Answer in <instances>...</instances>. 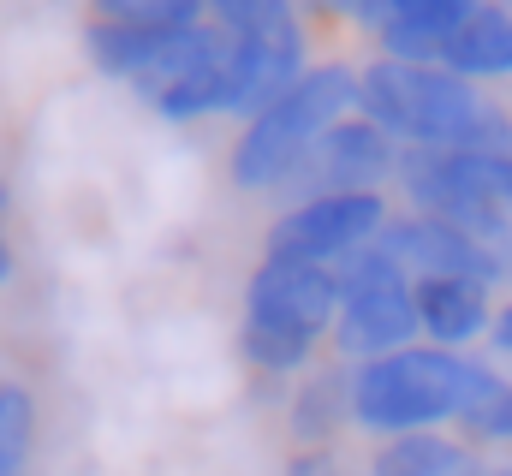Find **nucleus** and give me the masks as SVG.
<instances>
[{
    "label": "nucleus",
    "mask_w": 512,
    "mask_h": 476,
    "mask_svg": "<svg viewBox=\"0 0 512 476\" xmlns=\"http://www.w3.org/2000/svg\"><path fill=\"white\" fill-rule=\"evenodd\" d=\"M358 114L387 131L399 149L435 155H512V114L447 66L370 60L358 72Z\"/></svg>",
    "instance_id": "nucleus-1"
},
{
    "label": "nucleus",
    "mask_w": 512,
    "mask_h": 476,
    "mask_svg": "<svg viewBox=\"0 0 512 476\" xmlns=\"http://www.w3.org/2000/svg\"><path fill=\"white\" fill-rule=\"evenodd\" d=\"M358 114V66L346 60H322L310 66L268 114H256L245 125V137L233 143L227 155V173L239 191H256V197H274V185L304 161V149L316 137H328L340 119Z\"/></svg>",
    "instance_id": "nucleus-2"
},
{
    "label": "nucleus",
    "mask_w": 512,
    "mask_h": 476,
    "mask_svg": "<svg viewBox=\"0 0 512 476\" xmlns=\"http://www.w3.org/2000/svg\"><path fill=\"white\" fill-rule=\"evenodd\" d=\"M465 381H471V357L435 352V346H405L393 357L358 363L352 369V423L382 441L441 429L459 417Z\"/></svg>",
    "instance_id": "nucleus-3"
},
{
    "label": "nucleus",
    "mask_w": 512,
    "mask_h": 476,
    "mask_svg": "<svg viewBox=\"0 0 512 476\" xmlns=\"http://www.w3.org/2000/svg\"><path fill=\"white\" fill-rule=\"evenodd\" d=\"M131 90H137L143 108H155L173 125L221 119L227 114V96H233V36L215 18L167 36L161 54L131 78Z\"/></svg>",
    "instance_id": "nucleus-4"
},
{
    "label": "nucleus",
    "mask_w": 512,
    "mask_h": 476,
    "mask_svg": "<svg viewBox=\"0 0 512 476\" xmlns=\"http://www.w3.org/2000/svg\"><path fill=\"white\" fill-rule=\"evenodd\" d=\"M393 173H399V143L376 131L364 114H352L304 149V161L274 185V197L286 209L316 203V197H382Z\"/></svg>",
    "instance_id": "nucleus-5"
},
{
    "label": "nucleus",
    "mask_w": 512,
    "mask_h": 476,
    "mask_svg": "<svg viewBox=\"0 0 512 476\" xmlns=\"http://www.w3.org/2000/svg\"><path fill=\"white\" fill-rule=\"evenodd\" d=\"M387 221H393L387 197H316V203H298V209H280L274 215L268 256L340 268L352 250H364L370 238H382Z\"/></svg>",
    "instance_id": "nucleus-6"
},
{
    "label": "nucleus",
    "mask_w": 512,
    "mask_h": 476,
    "mask_svg": "<svg viewBox=\"0 0 512 476\" xmlns=\"http://www.w3.org/2000/svg\"><path fill=\"white\" fill-rule=\"evenodd\" d=\"M245 316L251 322H274V328H292L304 340H322L340 322V274L316 268V262L262 256V268L245 286Z\"/></svg>",
    "instance_id": "nucleus-7"
},
{
    "label": "nucleus",
    "mask_w": 512,
    "mask_h": 476,
    "mask_svg": "<svg viewBox=\"0 0 512 476\" xmlns=\"http://www.w3.org/2000/svg\"><path fill=\"white\" fill-rule=\"evenodd\" d=\"M382 244L405 262L411 280H477V286H512L501 256L489 244H477L471 233L435 221V215H393L382 227Z\"/></svg>",
    "instance_id": "nucleus-8"
},
{
    "label": "nucleus",
    "mask_w": 512,
    "mask_h": 476,
    "mask_svg": "<svg viewBox=\"0 0 512 476\" xmlns=\"http://www.w3.org/2000/svg\"><path fill=\"white\" fill-rule=\"evenodd\" d=\"M471 6L477 0H358V6H346V18H358L376 36L382 60L435 66Z\"/></svg>",
    "instance_id": "nucleus-9"
},
{
    "label": "nucleus",
    "mask_w": 512,
    "mask_h": 476,
    "mask_svg": "<svg viewBox=\"0 0 512 476\" xmlns=\"http://www.w3.org/2000/svg\"><path fill=\"white\" fill-rule=\"evenodd\" d=\"M417 286V280H411ZM411 286H382V292H358L340 304V322H334V352L352 357V363H376V357H393L405 346H423L417 334V298Z\"/></svg>",
    "instance_id": "nucleus-10"
},
{
    "label": "nucleus",
    "mask_w": 512,
    "mask_h": 476,
    "mask_svg": "<svg viewBox=\"0 0 512 476\" xmlns=\"http://www.w3.org/2000/svg\"><path fill=\"white\" fill-rule=\"evenodd\" d=\"M411 298H417L423 346L471 357L477 340H489V322H495V292L489 286H477V280H417Z\"/></svg>",
    "instance_id": "nucleus-11"
},
{
    "label": "nucleus",
    "mask_w": 512,
    "mask_h": 476,
    "mask_svg": "<svg viewBox=\"0 0 512 476\" xmlns=\"http://www.w3.org/2000/svg\"><path fill=\"white\" fill-rule=\"evenodd\" d=\"M453 78L465 84H489V78H512V6H489L477 0L465 12V24L453 30V42L441 48V60Z\"/></svg>",
    "instance_id": "nucleus-12"
},
{
    "label": "nucleus",
    "mask_w": 512,
    "mask_h": 476,
    "mask_svg": "<svg viewBox=\"0 0 512 476\" xmlns=\"http://www.w3.org/2000/svg\"><path fill=\"white\" fill-rule=\"evenodd\" d=\"M286 423L298 447H328L352 423V369H310L286 405Z\"/></svg>",
    "instance_id": "nucleus-13"
},
{
    "label": "nucleus",
    "mask_w": 512,
    "mask_h": 476,
    "mask_svg": "<svg viewBox=\"0 0 512 476\" xmlns=\"http://www.w3.org/2000/svg\"><path fill=\"white\" fill-rule=\"evenodd\" d=\"M453 429L465 447H512V375L471 357V381H465Z\"/></svg>",
    "instance_id": "nucleus-14"
},
{
    "label": "nucleus",
    "mask_w": 512,
    "mask_h": 476,
    "mask_svg": "<svg viewBox=\"0 0 512 476\" xmlns=\"http://www.w3.org/2000/svg\"><path fill=\"white\" fill-rule=\"evenodd\" d=\"M370 476H483V465H477V447H465L459 435L423 429V435L382 441L370 459Z\"/></svg>",
    "instance_id": "nucleus-15"
},
{
    "label": "nucleus",
    "mask_w": 512,
    "mask_h": 476,
    "mask_svg": "<svg viewBox=\"0 0 512 476\" xmlns=\"http://www.w3.org/2000/svg\"><path fill=\"white\" fill-rule=\"evenodd\" d=\"M316 346H322V340H304V334H292V328L251 322V316H245V328H239V352H245V363H251L256 375H298V369H310Z\"/></svg>",
    "instance_id": "nucleus-16"
},
{
    "label": "nucleus",
    "mask_w": 512,
    "mask_h": 476,
    "mask_svg": "<svg viewBox=\"0 0 512 476\" xmlns=\"http://www.w3.org/2000/svg\"><path fill=\"white\" fill-rule=\"evenodd\" d=\"M96 18H114L126 30H143V36H179L191 24H203L209 6H197V0H102Z\"/></svg>",
    "instance_id": "nucleus-17"
},
{
    "label": "nucleus",
    "mask_w": 512,
    "mask_h": 476,
    "mask_svg": "<svg viewBox=\"0 0 512 476\" xmlns=\"http://www.w3.org/2000/svg\"><path fill=\"white\" fill-rule=\"evenodd\" d=\"M30 441H36V399L18 381H0V465L24 471Z\"/></svg>",
    "instance_id": "nucleus-18"
},
{
    "label": "nucleus",
    "mask_w": 512,
    "mask_h": 476,
    "mask_svg": "<svg viewBox=\"0 0 512 476\" xmlns=\"http://www.w3.org/2000/svg\"><path fill=\"white\" fill-rule=\"evenodd\" d=\"M453 167H459V179L483 203H495V209L512 215V155H453Z\"/></svg>",
    "instance_id": "nucleus-19"
},
{
    "label": "nucleus",
    "mask_w": 512,
    "mask_h": 476,
    "mask_svg": "<svg viewBox=\"0 0 512 476\" xmlns=\"http://www.w3.org/2000/svg\"><path fill=\"white\" fill-rule=\"evenodd\" d=\"M280 476H340V459H334V447H298Z\"/></svg>",
    "instance_id": "nucleus-20"
},
{
    "label": "nucleus",
    "mask_w": 512,
    "mask_h": 476,
    "mask_svg": "<svg viewBox=\"0 0 512 476\" xmlns=\"http://www.w3.org/2000/svg\"><path fill=\"white\" fill-rule=\"evenodd\" d=\"M489 346H495V357H512V298H507V304H495V322H489Z\"/></svg>",
    "instance_id": "nucleus-21"
},
{
    "label": "nucleus",
    "mask_w": 512,
    "mask_h": 476,
    "mask_svg": "<svg viewBox=\"0 0 512 476\" xmlns=\"http://www.w3.org/2000/svg\"><path fill=\"white\" fill-rule=\"evenodd\" d=\"M12 280V244H6V233H0V286Z\"/></svg>",
    "instance_id": "nucleus-22"
},
{
    "label": "nucleus",
    "mask_w": 512,
    "mask_h": 476,
    "mask_svg": "<svg viewBox=\"0 0 512 476\" xmlns=\"http://www.w3.org/2000/svg\"><path fill=\"white\" fill-rule=\"evenodd\" d=\"M483 476H512V465H483Z\"/></svg>",
    "instance_id": "nucleus-23"
},
{
    "label": "nucleus",
    "mask_w": 512,
    "mask_h": 476,
    "mask_svg": "<svg viewBox=\"0 0 512 476\" xmlns=\"http://www.w3.org/2000/svg\"><path fill=\"white\" fill-rule=\"evenodd\" d=\"M0 476H24V471H18V465H0Z\"/></svg>",
    "instance_id": "nucleus-24"
}]
</instances>
